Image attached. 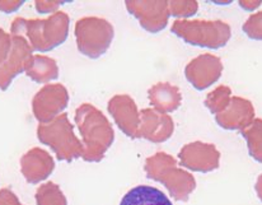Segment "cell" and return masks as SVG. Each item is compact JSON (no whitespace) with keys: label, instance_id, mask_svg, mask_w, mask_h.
I'll list each match as a JSON object with an SVG mask.
<instances>
[{"label":"cell","instance_id":"6da1fadb","mask_svg":"<svg viewBox=\"0 0 262 205\" xmlns=\"http://www.w3.org/2000/svg\"><path fill=\"white\" fill-rule=\"evenodd\" d=\"M70 18L57 10L46 19H26L17 17L10 26V35L26 38L33 51L47 52L67 41Z\"/></svg>","mask_w":262,"mask_h":205},{"label":"cell","instance_id":"7a4b0ae2","mask_svg":"<svg viewBox=\"0 0 262 205\" xmlns=\"http://www.w3.org/2000/svg\"><path fill=\"white\" fill-rule=\"evenodd\" d=\"M75 122L83 138V156L87 162L103 159L115 140V131L108 119L91 104H83L75 111Z\"/></svg>","mask_w":262,"mask_h":205},{"label":"cell","instance_id":"3957f363","mask_svg":"<svg viewBox=\"0 0 262 205\" xmlns=\"http://www.w3.org/2000/svg\"><path fill=\"white\" fill-rule=\"evenodd\" d=\"M145 172L148 178L163 183L177 201H187L196 188L195 177L178 168L173 157L164 152H158L146 159Z\"/></svg>","mask_w":262,"mask_h":205},{"label":"cell","instance_id":"277c9868","mask_svg":"<svg viewBox=\"0 0 262 205\" xmlns=\"http://www.w3.org/2000/svg\"><path fill=\"white\" fill-rule=\"evenodd\" d=\"M171 32L186 44L210 50L224 47L232 37L230 26L219 19H176Z\"/></svg>","mask_w":262,"mask_h":205},{"label":"cell","instance_id":"5b68a950","mask_svg":"<svg viewBox=\"0 0 262 205\" xmlns=\"http://www.w3.org/2000/svg\"><path fill=\"white\" fill-rule=\"evenodd\" d=\"M37 138L56 153L59 161L72 162L83 156V143L74 134V126L68 119V114H60L52 121L40 124Z\"/></svg>","mask_w":262,"mask_h":205},{"label":"cell","instance_id":"8992f818","mask_svg":"<svg viewBox=\"0 0 262 205\" xmlns=\"http://www.w3.org/2000/svg\"><path fill=\"white\" fill-rule=\"evenodd\" d=\"M75 40L80 54L98 59L107 52L115 37L114 26L104 18L83 17L75 23Z\"/></svg>","mask_w":262,"mask_h":205},{"label":"cell","instance_id":"52a82bcc","mask_svg":"<svg viewBox=\"0 0 262 205\" xmlns=\"http://www.w3.org/2000/svg\"><path fill=\"white\" fill-rule=\"evenodd\" d=\"M69 104V92L62 84H46L35 94L32 111L38 122L47 124L62 114Z\"/></svg>","mask_w":262,"mask_h":205},{"label":"cell","instance_id":"ba28073f","mask_svg":"<svg viewBox=\"0 0 262 205\" xmlns=\"http://www.w3.org/2000/svg\"><path fill=\"white\" fill-rule=\"evenodd\" d=\"M223 63L219 56L203 54L191 60L185 68V77L198 91H205L222 77Z\"/></svg>","mask_w":262,"mask_h":205},{"label":"cell","instance_id":"9c48e42d","mask_svg":"<svg viewBox=\"0 0 262 205\" xmlns=\"http://www.w3.org/2000/svg\"><path fill=\"white\" fill-rule=\"evenodd\" d=\"M125 7L141 27L150 33H158L167 27L171 14L168 2H125Z\"/></svg>","mask_w":262,"mask_h":205},{"label":"cell","instance_id":"30bf717a","mask_svg":"<svg viewBox=\"0 0 262 205\" xmlns=\"http://www.w3.org/2000/svg\"><path fill=\"white\" fill-rule=\"evenodd\" d=\"M178 157H180L181 166L195 172L203 173L216 170L220 162V153L215 146L201 143V141L186 144L181 149Z\"/></svg>","mask_w":262,"mask_h":205},{"label":"cell","instance_id":"8fae6325","mask_svg":"<svg viewBox=\"0 0 262 205\" xmlns=\"http://www.w3.org/2000/svg\"><path fill=\"white\" fill-rule=\"evenodd\" d=\"M174 130V124L169 115L154 109H144L140 112L136 138H143L151 143H163L168 140Z\"/></svg>","mask_w":262,"mask_h":205},{"label":"cell","instance_id":"7c38bea8","mask_svg":"<svg viewBox=\"0 0 262 205\" xmlns=\"http://www.w3.org/2000/svg\"><path fill=\"white\" fill-rule=\"evenodd\" d=\"M13 46L8 59L0 65V89L9 88L13 79L20 73L26 72L28 61L32 57L33 50L27 40L20 36H12Z\"/></svg>","mask_w":262,"mask_h":205},{"label":"cell","instance_id":"4fadbf2b","mask_svg":"<svg viewBox=\"0 0 262 205\" xmlns=\"http://www.w3.org/2000/svg\"><path fill=\"white\" fill-rule=\"evenodd\" d=\"M107 110L120 130L129 138L135 139L140 125V112L135 101L127 94H116L108 101Z\"/></svg>","mask_w":262,"mask_h":205},{"label":"cell","instance_id":"5bb4252c","mask_svg":"<svg viewBox=\"0 0 262 205\" xmlns=\"http://www.w3.org/2000/svg\"><path fill=\"white\" fill-rule=\"evenodd\" d=\"M255 120L252 102L242 97L233 96L227 109L215 115V121L225 130H241L248 128Z\"/></svg>","mask_w":262,"mask_h":205},{"label":"cell","instance_id":"9a60e30c","mask_svg":"<svg viewBox=\"0 0 262 205\" xmlns=\"http://www.w3.org/2000/svg\"><path fill=\"white\" fill-rule=\"evenodd\" d=\"M54 168V159L43 149L32 148L20 158V172L31 185H36L46 180Z\"/></svg>","mask_w":262,"mask_h":205},{"label":"cell","instance_id":"2e32d148","mask_svg":"<svg viewBox=\"0 0 262 205\" xmlns=\"http://www.w3.org/2000/svg\"><path fill=\"white\" fill-rule=\"evenodd\" d=\"M148 98L154 110L163 114H169L181 106L182 94L176 86L167 82H161L154 84L148 89Z\"/></svg>","mask_w":262,"mask_h":205},{"label":"cell","instance_id":"e0dca14e","mask_svg":"<svg viewBox=\"0 0 262 205\" xmlns=\"http://www.w3.org/2000/svg\"><path fill=\"white\" fill-rule=\"evenodd\" d=\"M25 73L33 82L45 84L59 78V65L46 55H32Z\"/></svg>","mask_w":262,"mask_h":205},{"label":"cell","instance_id":"ac0fdd59","mask_svg":"<svg viewBox=\"0 0 262 205\" xmlns=\"http://www.w3.org/2000/svg\"><path fill=\"white\" fill-rule=\"evenodd\" d=\"M120 205H173L168 196L159 189L139 185L127 191Z\"/></svg>","mask_w":262,"mask_h":205},{"label":"cell","instance_id":"d6986e66","mask_svg":"<svg viewBox=\"0 0 262 205\" xmlns=\"http://www.w3.org/2000/svg\"><path fill=\"white\" fill-rule=\"evenodd\" d=\"M247 141L250 156L262 163V119H255L248 128L241 131Z\"/></svg>","mask_w":262,"mask_h":205},{"label":"cell","instance_id":"ffe728a7","mask_svg":"<svg viewBox=\"0 0 262 205\" xmlns=\"http://www.w3.org/2000/svg\"><path fill=\"white\" fill-rule=\"evenodd\" d=\"M230 98H232V89L228 86H219L206 96L204 105L208 107L211 114L218 115L227 109Z\"/></svg>","mask_w":262,"mask_h":205},{"label":"cell","instance_id":"44dd1931","mask_svg":"<svg viewBox=\"0 0 262 205\" xmlns=\"http://www.w3.org/2000/svg\"><path fill=\"white\" fill-rule=\"evenodd\" d=\"M36 201L37 205H68L65 195L54 182L43 183L37 189Z\"/></svg>","mask_w":262,"mask_h":205},{"label":"cell","instance_id":"7402d4cb","mask_svg":"<svg viewBox=\"0 0 262 205\" xmlns=\"http://www.w3.org/2000/svg\"><path fill=\"white\" fill-rule=\"evenodd\" d=\"M242 30L251 40L262 41V10L250 15L243 23Z\"/></svg>","mask_w":262,"mask_h":205},{"label":"cell","instance_id":"603a6c76","mask_svg":"<svg viewBox=\"0 0 262 205\" xmlns=\"http://www.w3.org/2000/svg\"><path fill=\"white\" fill-rule=\"evenodd\" d=\"M169 14L173 17L188 18L196 14L199 9L198 2H168Z\"/></svg>","mask_w":262,"mask_h":205},{"label":"cell","instance_id":"cb8c5ba5","mask_svg":"<svg viewBox=\"0 0 262 205\" xmlns=\"http://www.w3.org/2000/svg\"><path fill=\"white\" fill-rule=\"evenodd\" d=\"M13 46V37L10 33L0 28V65L8 59Z\"/></svg>","mask_w":262,"mask_h":205},{"label":"cell","instance_id":"d4e9b609","mask_svg":"<svg viewBox=\"0 0 262 205\" xmlns=\"http://www.w3.org/2000/svg\"><path fill=\"white\" fill-rule=\"evenodd\" d=\"M0 205H22L18 200L17 195L10 189H2L0 190Z\"/></svg>","mask_w":262,"mask_h":205},{"label":"cell","instance_id":"484cf974","mask_svg":"<svg viewBox=\"0 0 262 205\" xmlns=\"http://www.w3.org/2000/svg\"><path fill=\"white\" fill-rule=\"evenodd\" d=\"M61 4L62 3L60 2H36L35 7L38 13L45 14V13H50V12L56 13L57 8H59Z\"/></svg>","mask_w":262,"mask_h":205},{"label":"cell","instance_id":"4316f807","mask_svg":"<svg viewBox=\"0 0 262 205\" xmlns=\"http://www.w3.org/2000/svg\"><path fill=\"white\" fill-rule=\"evenodd\" d=\"M23 5V2H8V0H0V10L3 13H13L19 9Z\"/></svg>","mask_w":262,"mask_h":205},{"label":"cell","instance_id":"83f0119b","mask_svg":"<svg viewBox=\"0 0 262 205\" xmlns=\"http://www.w3.org/2000/svg\"><path fill=\"white\" fill-rule=\"evenodd\" d=\"M261 5L260 0H256V2H252V0H247V2H239V7L243 8L247 12H252V10L257 9Z\"/></svg>","mask_w":262,"mask_h":205},{"label":"cell","instance_id":"f1b7e54d","mask_svg":"<svg viewBox=\"0 0 262 205\" xmlns=\"http://www.w3.org/2000/svg\"><path fill=\"white\" fill-rule=\"evenodd\" d=\"M255 190H256V194H257L258 199H260V200L262 201V175L258 176L257 181H256Z\"/></svg>","mask_w":262,"mask_h":205}]
</instances>
